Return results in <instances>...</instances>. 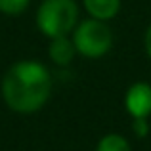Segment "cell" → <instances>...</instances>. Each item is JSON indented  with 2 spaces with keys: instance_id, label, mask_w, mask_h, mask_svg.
<instances>
[{
  "instance_id": "1",
  "label": "cell",
  "mask_w": 151,
  "mask_h": 151,
  "mask_svg": "<svg viewBox=\"0 0 151 151\" xmlns=\"http://www.w3.org/2000/svg\"><path fill=\"white\" fill-rule=\"evenodd\" d=\"M54 90V77L48 65L38 59H17L0 78V98L17 115H35L48 105Z\"/></svg>"
},
{
  "instance_id": "2",
  "label": "cell",
  "mask_w": 151,
  "mask_h": 151,
  "mask_svg": "<svg viewBox=\"0 0 151 151\" xmlns=\"http://www.w3.org/2000/svg\"><path fill=\"white\" fill-rule=\"evenodd\" d=\"M81 21L77 0H40L35 12V27L44 38L67 37Z\"/></svg>"
},
{
  "instance_id": "3",
  "label": "cell",
  "mask_w": 151,
  "mask_h": 151,
  "mask_svg": "<svg viewBox=\"0 0 151 151\" xmlns=\"http://www.w3.org/2000/svg\"><path fill=\"white\" fill-rule=\"evenodd\" d=\"M77 54L86 59H101L113 48L115 35L107 21L94 17L81 19L75 31L71 33Z\"/></svg>"
},
{
  "instance_id": "4",
  "label": "cell",
  "mask_w": 151,
  "mask_h": 151,
  "mask_svg": "<svg viewBox=\"0 0 151 151\" xmlns=\"http://www.w3.org/2000/svg\"><path fill=\"white\" fill-rule=\"evenodd\" d=\"M124 109L130 119L151 117V84L145 81H136L124 92Z\"/></svg>"
},
{
  "instance_id": "5",
  "label": "cell",
  "mask_w": 151,
  "mask_h": 151,
  "mask_svg": "<svg viewBox=\"0 0 151 151\" xmlns=\"http://www.w3.org/2000/svg\"><path fill=\"white\" fill-rule=\"evenodd\" d=\"M46 52H48V59L55 67H69L71 63L75 61V58L78 55L71 35L50 38L48 40V50Z\"/></svg>"
},
{
  "instance_id": "6",
  "label": "cell",
  "mask_w": 151,
  "mask_h": 151,
  "mask_svg": "<svg viewBox=\"0 0 151 151\" xmlns=\"http://www.w3.org/2000/svg\"><path fill=\"white\" fill-rule=\"evenodd\" d=\"M81 6L84 8L88 17L109 23L121 14L122 0H81Z\"/></svg>"
},
{
  "instance_id": "7",
  "label": "cell",
  "mask_w": 151,
  "mask_h": 151,
  "mask_svg": "<svg viewBox=\"0 0 151 151\" xmlns=\"http://www.w3.org/2000/svg\"><path fill=\"white\" fill-rule=\"evenodd\" d=\"M96 151H132V144L126 136L117 132H107L98 140Z\"/></svg>"
},
{
  "instance_id": "8",
  "label": "cell",
  "mask_w": 151,
  "mask_h": 151,
  "mask_svg": "<svg viewBox=\"0 0 151 151\" xmlns=\"http://www.w3.org/2000/svg\"><path fill=\"white\" fill-rule=\"evenodd\" d=\"M33 0H0V14L6 17H19L29 10Z\"/></svg>"
},
{
  "instance_id": "9",
  "label": "cell",
  "mask_w": 151,
  "mask_h": 151,
  "mask_svg": "<svg viewBox=\"0 0 151 151\" xmlns=\"http://www.w3.org/2000/svg\"><path fill=\"white\" fill-rule=\"evenodd\" d=\"M149 119H132V132L138 138H145L149 134Z\"/></svg>"
},
{
  "instance_id": "10",
  "label": "cell",
  "mask_w": 151,
  "mask_h": 151,
  "mask_svg": "<svg viewBox=\"0 0 151 151\" xmlns=\"http://www.w3.org/2000/svg\"><path fill=\"white\" fill-rule=\"evenodd\" d=\"M144 50H145V55H147L149 61H151V23L147 25V29L144 33Z\"/></svg>"
}]
</instances>
